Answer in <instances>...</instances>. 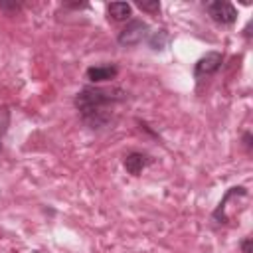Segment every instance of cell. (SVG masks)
<instances>
[{"instance_id":"3957f363","label":"cell","mask_w":253,"mask_h":253,"mask_svg":"<svg viewBox=\"0 0 253 253\" xmlns=\"http://www.w3.org/2000/svg\"><path fill=\"white\" fill-rule=\"evenodd\" d=\"M208 16L217 26H233L237 22V8L227 0H213L204 4Z\"/></svg>"},{"instance_id":"6da1fadb","label":"cell","mask_w":253,"mask_h":253,"mask_svg":"<svg viewBox=\"0 0 253 253\" xmlns=\"http://www.w3.org/2000/svg\"><path fill=\"white\" fill-rule=\"evenodd\" d=\"M126 101V91L121 87L85 85L73 97L79 119L91 130H103L113 125L117 107Z\"/></svg>"},{"instance_id":"30bf717a","label":"cell","mask_w":253,"mask_h":253,"mask_svg":"<svg viewBox=\"0 0 253 253\" xmlns=\"http://www.w3.org/2000/svg\"><path fill=\"white\" fill-rule=\"evenodd\" d=\"M136 8H140L142 12L158 14V12H160V2H158V0H152V2H136Z\"/></svg>"},{"instance_id":"8992f818","label":"cell","mask_w":253,"mask_h":253,"mask_svg":"<svg viewBox=\"0 0 253 253\" xmlns=\"http://www.w3.org/2000/svg\"><path fill=\"white\" fill-rule=\"evenodd\" d=\"M152 164V156L142 150H128L123 156V166L130 176H140L146 166Z\"/></svg>"},{"instance_id":"5bb4252c","label":"cell","mask_w":253,"mask_h":253,"mask_svg":"<svg viewBox=\"0 0 253 253\" xmlns=\"http://www.w3.org/2000/svg\"><path fill=\"white\" fill-rule=\"evenodd\" d=\"M0 150H2V142H0Z\"/></svg>"},{"instance_id":"277c9868","label":"cell","mask_w":253,"mask_h":253,"mask_svg":"<svg viewBox=\"0 0 253 253\" xmlns=\"http://www.w3.org/2000/svg\"><path fill=\"white\" fill-rule=\"evenodd\" d=\"M223 63V53L221 51H208L204 53L196 63H194V79L200 83L219 71Z\"/></svg>"},{"instance_id":"4fadbf2b","label":"cell","mask_w":253,"mask_h":253,"mask_svg":"<svg viewBox=\"0 0 253 253\" xmlns=\"http://www.w3.org/2000/svg\"><path fill=\"white\" fill-rule=\"evenodd\" d=\"M22 8V4L18 2H0V10H6V12H18Z\"/></svg>"},{"instance_id":"8fae6325","label":"cell","mask_w":253,"mask_h":253,"mask_svg":"<svg viewBox=\"0 0 253 253\" xmlns=\"http://www.w3.org/2000/svg\"><path fill=\"white\" fill-rule=\"evenodd\" d=\"M241 144H243V148H245L247 154L253 152V132H251V130H245V132L241 134Z\"/></svg>"},{"instance_id":"7a4b0ae2","label":"cell","mask_w":253,"mask_h":253,"mask_svg":"<svg viewBox=\"0 0 253 253\" xmlns=\"http://www.w3.org/2000/svg\"><path fill=\"white\" fill-rule=\"evenodd\" d=\"M148 34H150L148 22L138 20V18H132V20H128L126 26L119 32L117 43H119L121 47H134V45H138L140 42H144V40L148 38Z\"/></svg>"},{"instance_id":"9c48e42d","label":"cell","mask_w":253,"mask_h":253,"mask_svg":"<svg viewBox=\"0 0 253 253\" xmlns=\"http://www.w3.org/2000/svg\"><path fill=\"white\" fill-rule=\"evenodd\" d=\"M107 14H109V20H113V22H125V20H130L132 6L128 2H109Z\"/></svg>"},{"instance_id":"7c38bea8","label":"cell","mask_w":253,"mask_h":253,"mask_svg":"<svg viewBox=\"0 0 253 253\" xmlns=\"http://www.w3.org/2000/svg\"><path fill=\"white\" fill-rule=\"evenodd\" d=\"M239 249H241V253H253V239L251 237H243L239 241Z\"/></svg>"},{"instance_id":"52a82bcc","label":"cell","mask_w":253,"mask_h":253,"mask_svg":"<svg viewBox=\"0 0 253 253\" xmlns=\"http://www.w3.org/2000/svg\"><path fill=\"white\" fill-rule=\"evenodd\" d=\"M119 75V67L115 63H103V65H91L85 71V77L91 85H99L105 81H113Z\"/></svg>"},{"instance_id":"5b68a950","label":"cell","mask_w":253,"mask_h":253,"mask_svg":"<svg viewBox=\"0 0 253 253\" xmlns=\"http://www.w3.org/2000/svg\"><path fill=\"white\" fill-rule=\"evenodd\" d=\"M249 196V190L245 186H231L223 198L219 200V204L215 206V210L211 211V221H215L217 225H225L229 221V215H227V202L231 198H247Z\"/></svg>"},{"instance_id":"ba28073f","label":"cell","mask_w":253,"mask_h":253,"mask_svg":"<svg viewBox=\"0 0 253 253\" xmlns=\"http://www.w3.org/2000/svg\"><path fill=\"white\" fill-rule=\"evenodd\" d=\"M170 40H172L170 32H168L166 28H158L156 32H150V34H148L146 43H148V47H150L152 51H164V49L170 45Z\"/></svg>"}]
</instances>
